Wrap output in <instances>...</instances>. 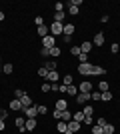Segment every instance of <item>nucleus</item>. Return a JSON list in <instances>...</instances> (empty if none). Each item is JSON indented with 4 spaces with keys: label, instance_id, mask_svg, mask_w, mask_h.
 <instances>
[{
    "label": "nucleus",
    "instance_id": "1",
    "mask_svg": "<svg viewBox=\"0 0 120 134\" xmlns=\"http://www.w3.org/2000/svg\"><path fill=\"white\" fill-rule=\"evenodd\" d=\"M54 46H56V40H54V36H52V34H48V36H44V38H42V48L52 50Z\"/></svg>",
    "mask_w": 120,
    "mask_h": 134
},
{
    "label": "nucleus",
    "instance_id": "2",
    "mask_svg": "<svg viewBox=\"0 0 120 134\" xmlns=\"http://www.w3.org/2000/svg\"><path fill=\"white\" fill-rule=\"evenodd\" d=\"M62 32H64V24H60V22H52L50 24V34L54 38H56L58 34H62Z\"/></svg>",
    "mask_w": 120,
    "mask_h": 134
},
{
    "label": "nucleus",
    "instance_id": "3",
    "mask_svg": "<svg viewBox=\"0 0 120 134\" xmlns=\"http://www.w3.org/2000/svg\"><path fill=\"white\" fill-rule=\"evenodd\" d=\"M78 72L82 74V76H88V74H92V64H90V62L80 64V66H78Z\"/></svg>",
    "mask_w": 120,
    "mask_h": 134
},
{
    "label": "nucleus",
    "instance_id": "4",
    "mask_svg": "<svg viewBox=\"0 0 120 134\" xmlns=\"http://www.w3.org/2000/svg\"><path fill=\"white\" fill-rule=\"evenodd\" d=\"M24 114H26V118H36V116H38V108H36V104H32L30 108H24Z\"/></svg>",
    "mask_w": 120,
    "mask_h": 134
},
{
    "label": "nucleus",
    "instance_id": "5",
    "mask_svg": "<svg viewBox=\"0 0 120 134\" xmlns=\"http://www.w3.org/2000/svg\"><path fill=\"white\" fill-rule=\"evenodd\" d=\"M88 100H90V94H88V92H78V94H76V102H78V104H86Z\"/></svg>",
    "mask_w": 120,
    "mask_h": 134
},
{
    "label": "nucleus",
    "instance_id": "6",
    "mask_svg": "<svg viewBox=\"0 0 120 134\" xmlns=\"http://www.w3.org/2000/svg\"><path fill=\"white\" fill-rule=\"evenodd\" d=\"M38 126V122H36V118H26V124H24V128L28 130V132H32V130Z\"/></svg>",
    "mask_w": 120,
    "mask_h": 134
},
{
    "label": "nucleus",
    "instance_id": "7",
    "mask_svg": "<svg viewBox=\"0 0 120 134\" xmlns=\"http://www.w3.org/2000/svg\"><path fill=\"white\" fill-rule=\"evenodd\" d=\"M20 104H22V110H24V108H30L32 104H34V102H32V98H30L28 94H24L22 98H20Z\"/></svg>",
    "mask_w": 120,
    "mask_h": 134
},
{
    "label": "nucleus",
    "instance_id": "8",
    "mask_svg": "<svg viewBox=\"0 0 120 134\" xmlns=\"http://www.w3.org/2000/svg\"><path fill=\"white\" fill-rule=\"evenodd\" d=\"M78 92H88L90 94L92 92V82H88V80H84V82L78 86Z\"/></svg>",
    "mask_w": 120,
    "mask_h": 134
},
{
    "label": "nucleus",
    "instance_id": "9",
    "mask_svg": "<svg viewBox=\"0 0 120 134\" xmlns=\"http://www.w3.org/2000/svg\"><path fill=\"white\" fill-rule=\"evenodd\" d=\"M64 36H66V38H70V36H72V34H74V24H64Z\"/></svg>",
    "mask_w": 120,
    "mask_h": 134
},
{
    "label": "nucleus",
    "instance_id": "10",
    "mask_svg": "<svg viewBox=\"0 0 120 134\" xmlns=\"http://www.w3.org/2000/svg\"><path fill=\"white\" fill-rule=\"evenodd\" d=\"M106 72L102 66H98V64H92V76H102V74Z\"/></svg>",
    "mask_w": 120,
    "mask_h": 134
},
{
    "label": "nucleus",
    "instance_id": "11",
    "mask_svg": "<svg viewBox=\"0 0 120 134\" xmlns=\"http://www.w3.org/2000/svg\"><path fill=\"white\" fill-rule=\"evenodd\" d=\"M60 120H62V122H70V120H72V112L70 110H62L60 112Z\"/></svg>",
    "mask_w": 120,
    "mask_h": 134
},
{
    "label": "nucleus",
    "instance_id": "12",
    "mask_svg": "<svg viewBox=\"0 0 120 134\" xmlns=\"http://www.w3.org/2000/svg\"><path fill=\"white\" fill-rule=\"evenodd\" d=\"M56 110H68V102L64 100V98H60V100H56Z\"/></svg>",
    "mask_w": 120,
    "mask_h": 134
},
{
    "label": "nucleus",
    "instance_id": "13",
    "mask_svg": "<svg viewBox=\"0 0 120 134\" xmlns=\"http://www.w3.org/2000/svg\"><path fill=\"white\" fill-rule=\"evenodd\" d=\"M46 78H48V82H50V84H56V80L60 78V76H58V72H56V70H50Z\"/></svg>",
    "mask_w": 120,
    "mask_h": 134
},
{
    "label": "nucleus",
    "instance_id": "14",
    "mask_svg": "<svg viewBox=\"0 0 120 134\" xmlns=\"http://www.w3.org/2000/svg\"><path fill=\"white\" fill-rule=\"evenodd\" d=\"M66 124H68L70 132H78V130H80V122H76V120H70V122H66Z\"/></svg>",
    "mask_w": 120,
    "mask_h": 134
},
{
    "label": "nucleus",
    "instance_id": "15",
    "mask_svg": "<svg viewBox=\"0 0 120 134\" xmlns=\"http://www.w3.org/2000/svg\"><path fill=\"white\" fill-rule=\"evenodd\" d=\"M14 124H16V128L20 130V132H24V124H26V118H16V120H14Z\"/></svg>",
    "mask_w": 120,
    "mask_h": 134
},
{
    "label": "nucleus",
    "instance_id": "16",
    "mask_svg": "<svg viewBox=\"0 0 120 134\" xmlns=\"http://www.w3.org/2000/svg\"><path fill=\"white\" fill-rule=\"evenodd\" d=\"M80 50H82V54H88V52L92 50V42H82V44H80Z\"/></svg>",
    "mask_w": 120,
    "mask_h": 134
},
{
    "label": "nucleus",
    "instance_id": "17",
    "mask_svg": "<svg viewBox=\"0 0 120 134\" xmlns=\"http://www.w3.org/2000/svg\"><path fill=\"white\" fill-rule=\"evenodd\" d=\"M102 44H104V34L98 32L96 36H94V46H102Z\"/></svg>",
    "mask_w": 120,
    "mask_h": 134
},
{
    "label": "nucleus",
    "instance_id": "18",
    "mask_svg": "<svg viewBox=\"0 0 120 134\" xmlns=\"http://www.w3.org/2000/svg\"><path fill=\"white\" fill-rule=\"evenodd\" d=\"M64 16H66V12H64V10H60V12H54V22H60V24H62Z\"/></svg>",
    "mask_w": 120,
    "mask_h": 134
},
{
    "label": "nucleus",
    "instance_id": "19",
    "mask_svg": "<svg viewBox=\"0 0 120 134\" xmlns=\"http://www.w3.org/2000/svg\"><path fill=\"white\" fill-rule=\"evenodd\" d=\"M44 68L50 72V70H56V60H46L44 62Z\"/></svg>",
    "mask_w": 120,
    "mask_h": 134
},
{
    "label": "nucleus",
    "instance_id": "20",
    "mask_svg": "<svg viewBox=\"0 0 120 134\" xmlns=\"http://www.w3.org/2000/svg\"><path fill=\"white\" fill-rule=\"evenodd\" d=\"M56 128H58V132H60V134H64L66 130H68V124H66V122H62V120H58Z\"/></svg>",
    "mask_w": 120,
    "mask_h": 134
},
{
    "label": "nucleus",
    "instance_id": "21",
    "mask_svg": "<svg viewBox=\"0 0 120 134\" xmlns=\"http://www.w3.org/2000/svg\"><path fill=\"white\" fill-rule=\"evenodd\" d=\"M10 110H22V104H20L18 98H14V100L10 102Z\"/></svg>",
    "mask_w": 120,
    "mask_h": 134
},
{
    "label": "nucleus",
    "instance_id": "22",
    "mask_svg": "<svg viewBox=\"0 0 120 134\" xmlns=\"http://www.w3.org/2000/svg\"><path fill=\"white\" fill-rule=\"evenodd\" d=\"M84 112H74V114H72V120H76V122H84Z\"/></svg>",
    "mask_w": 120,
    "mask_h": 134
},
{
    "label": "nucleus",
    "instance_id": "23",
    "mask_svg": "<svg viewBox=\"0 0 120 134\" xmlns=\"http://www.w3.org/2000/svg\"><path fill=\"white\" fill-rule=\"evenodd\" d=\"M66 94H70V96H76V94H78V88H76L74 84H70V86H66Z\"/></svg>",
    "mask_w": 120,
    "mask_h": 134
},
{
    "label": "nucleus",
    "instance_id": "24",
    "mask_svg": "<svg viewBox=\"0 0 120 134\" xmlns=\"http://www.w3.org/2000/svg\"><path fill=\"white\" fill-rule=\"evenodd\" d=\"M102 130H104V134H114V124H104L102 126Z\"/></svg>",
    "mask_w": 120,
    "mask_h": 134
},
{
    "label": "nucleus",
    "instance_id": "25",
    "mask_svg": "<svg viewBox=\"0 0 120 134\" xmlns=\"http://www.w3.org/2000/svg\"><path fill=\"white\" fill-rule=\"evenodd\" d=\"M48 32H50V28H46V26H38V34L44 38V36H48Z\"/></svg>",
    "mask_w": 120,
    "mask_h": 134
},
{
    "label": "nucleus",
    "instance_id": "26",
    "mask_svg": "<svg viewBox=\"0 0 120 134\" xmlns=\"http://www.w3.org/2000/svg\"><path fill=\"white\" fill-rule=\"evenodd\" d=\"M102 98V92L100 90H96V92H90V100H100Z\"/></svg>",
    "mask_w": 120,
    "mask_h": 134
},
{
    "label": "nucleus",
    "instance_id": "27",
    "mask_svg": "<svg viewBox=\"0 0 120 134\" xmlns=\"http://www.w3.org/2000/svg\"><path fill=\"white\" fill-rule=\"evenodd\" d=\"M100 100H104V102H110V100H112V94H110V90L102 92V98H100Z\"/></svg>",
    "mask_w": 120,
    "mask_h": 134
},
{
    "label": "nucleus",
    "instance_id": "28",
    "mask_svg": "<svg viewBox=\"0 0 120 134\" xmlns=\"http://www.w3.org/2000/svg\"><path fill=\"white\" fill-rule=\"evenodd\" d=\"M12 70H14V68H12V64H10V62L2 66V72H4V74H12Z\"/></svg>",
    "mask_w": 120,
    "mask_h": 134
},
{
    "label": "nucleus",
    "instance_id": "29",
    "mask_svg": "<svg viewBox=\"0 0 120 134\" xmlns=\"http://www.w3.org/2000/svg\"><path fill=\"white\" fill-rule=\"evenodd\" d=\"M92 134H104L102 126H98V124H94V126H92Z\"/></svg>",
    "mask_w": 120,
    "mask_h": 134
},
{
    "label": "nucleus",
    "instance_id": "30",
    "mask_svg": "<svg viewBox=\"0 0 120 134\" xmlns=\"http://www.w3.org/2000/svg\"><path fill=\"white\" fill-rule=\"evenodd\" d=\"M70 54H74V56H80V54H82V50H80V46H72V48H70Z\"/></svg>",
    "mask_w": 120,
    "mask_h": 134
},
{
    "label": "nucleus",
    "instance_id": "31",
    "mask_svg": "<svg viewBox=\"0 0 120 134\" xmlns=\"http://www.w3.org/2000/svg\"><path fill=\"white\" fill-rule=\"evenodd\" d=\"M50 56H54V58H58V56H60V48H58V46H54V48H52V50H50Z\"/></svg>",
    "mask_w": 120,
    "mask_h": 134
},
{
    "label": "nucleus",
    "instance_id": "32",
    "mask_svg": "<svg viewBox=\"0 0 120 134\" xmlns=\"http://www.w3.org/2000/svg\"><path fill=\"white\" fill-rule=\"evenodd\" d=\"M98 90H100V92H106V90H108V82H100L98 84Z\"/></svg>",
    "mask_w": 120,
    "mask_h": 134
},
{
    "label": "nucleus",
    "instance_id": "33",
    "mask_svg": "<svg viewBox=\"0 0 120 134\" xmlns=\"http://www.w3.org/2000/svg\"><path fill=\"white\" fill-rule=\"evenodd\" d=\"M38 114H46V110H48V108H46V104H38Z\"/></svg>",
    "mask_w": 120,
    "mask_h": 134
},
{
    "label": "nucleus",
    "instance_id": "34",
    "mask_svg": "<svg viewBox=\"0 0 120 134\" xmlns=\"http://www.w3.org/2000/svg\"><path fill=\"white\" fill-rule=\"evenodd\" d=\"M82 112H84V116H92V112H94V110H92V106H84Z\"/></svg>",
    "mask_w": 120,
    "mask_h": 134
},
{
    "label": "nucleus",
    "instance_id": "35",
    "mask_svg": "<svg viewBox=\"0 0 120 134\" xmlns=\"http://www.w3.org/2000/svg\"><path fill=\"white\" fill-rule=\"evenodd\" d=\"M24 94H26V92H24V90H20V88H18L16 92H14V98H18V100H20V98H22Z\"/></svg>",
    "mask_w": 120,
    "mask_h": 134
},
{
    "label": "nucleus",
    "instance_id": "36",
    "mask_svg": "<svg viewBox=\"0 0 120 134\" xmlns=\"http://www.w3.org/2000/svg\"><path fill=\"white\" fill-rule=\"evenodd\" d=\"M34 24H36V26H44V20H42V16H36V18H34Z\"/></svg>",
    "mask_w": 120,
    "mask_h": 134
},
{
    "label": "nucleus",
    "instance_id": "37",
    "mask_svg": "<svg viewBox=\"0 0 120 134\" xmlns=\"http://www.w3.org/2000/svg\"><path fill=\"white\" fill-rule=\"evenodd\" d=\"M38 74H40V76H42V78H46V76H48V70H46V68L42 66V68H40V70H38Z\"/></svg>",
    "mask_w": 120,
    "mask_h": 134
},
{
    "label": "nucleus",
    "instance_id": "38",
    "mask_svg": "<svg viewBox=\"0 0 120 134\" xmlns=\"http://www.w3.org/2000/svg\"><path fill=\"white\" fill-rule=\"evenodd\" d=\"M40 54H42V58H48V56H50V50H48V48H42Z\"/></svg>",
    "mask_w": 120,
    "mask_h": 134
},
{
    "label": "nucleus",
    "instance_id": "39",
    "mask_svg": "<svg viewBox=\"0 0 120 134\" xmlns=\"http://www.w3.org/2000/svg\"><path fill=\"white\" fill-rule=\"evenodd\" d=\"M78 60H80V64H84V62H88V54H80V56H78Z\"/></svg>",
    "mask_w": 120,
    "mask_h": 134
},
{
    "label": "nucleus",
    "instance_id": "40",
    "mask_svg": "<svg viewBox=\"0 0 120 134\" xmlns=\"http://www.w3.org/2000/svg\"><path fill=\"white\" fill-rule=\"evenodd\" d=\"M64 84H66V86H70V84H72V76H70V74H66V76H64Z\"/></svg>",
    "mask_w": 120,
    "mask_h": 134
},
{
    "label": "nucleus",
    "instance_id": "41",
    "mask_svg": "<svg viewBox=\"0 0 120 134\" xmlns=\"http://www.w3.org/2000/svg\"><path fill=\"white\" fill-rule=\"evenodd\" d=\"M50 86H52L50 82H44V84H42V92H48V90H50Z\"/></svg>",
    "mask_w": 120,
    "mask_h": 134
},
{
    "label": "nucleus",
    "instance_id": "42",
    "mask_svg": "<svg viewBox=\"0 0 120 134\" xmlns=\"http://www.w3.org/2000/svg\"><path fill=\"white\" fill-rule=\"evenodd\" d=\"M96 124L98 126H104V124H108V122H106V118H96Z\"/></svg>",
    "mask_w": 120,
    "mask_h": 134
},
{
    "label": "nucleus",
    "instance_id": "43",
    "mask_svg": "<svg viewBox=\"0 0 120 134\" xmlns=\"http://www.w3.org/2000/svg\"><path fill=\"white\" fill-rule=\"evenodd\" d=\"M54 8H56V12H60V10H64V4H62V2H56Z\"/></svg>",
    "mask_w": 120,
    "mask_h": 134
},
{
    "label": "nucleus",
    "instance_id": "44",
    "mask_svg": "<svg viewBox=\"0 0 120 134\" xmlns=\"http://www.w3.org/2000/svg\"><path fill=\"white\" fill-rule=\"evenodd\" d=\"M50 90H52V92H60V84H52Z\"/></svg>",
    "mask_w": 120,
    "mask_h": 134
},
{
    "label": "nucleus",
    "instance_id": "45",
    "mask_svg": "<svg viewBox=\"0 0 120 134\" xmlns=\"http://www.w3.org/2000/svg\"><path fill=\"white\" fill-rule=\"evenodd\" d=\"M84 124H86V126H92V116H86L84 118Z\"/></svg>",
    "mask_w": 120,
    "mask_h": 134
},
{
    "label": "nucleus",
    "instance_id": "46",
    "mask_svg": "<svg viewBox=\"0 0 120 134\" xmlns=\"http://www.w3.org/2000/svg\"><path fill=\"white\" fill-rule=\"evenodd\" d=\"M110 50H112V52H120V44H112V46H110Z\"/></svg>",
    "mask_w": 120,
    "mask_h": 134
},
{
    "label": "nucleus",
    "instance_id": "47",
    "mask_svg": "<svg viewBox=\"0 0 120 134\" xmlns=\"http://www.w3.org/2000/svg\"><path fill=\"white\" fill-rule=\"evenodd\" d=\"M6 116H8V110H0V120H4Z\"/></svg>",
    "mask_w": 120,
    "mask_h": 134
},
{
    "label": "nucleus",
    "instance_id": "48",
    "mask_svg": "<svg viewBox=\"0 0 120 134\" xmlns=\"http://www.w3.org/2000/svg\"><path fill=\"white\" fill-rule=\"evenodd\" d=\"M4 126H6V124H4V120H0V132L4 130Z\"/></svg>",
    "mask_w": 120,
    "mask_h": 134
},
{
    "label": "nucleus",
    "instance_id": "49",
    "mask_svg": "<svg viewBox=\"0 0 120 134\" xmlns=\"http://www.w3.org/2000/svg\"><path fill=\"white\" fill-rule=\"evenodd\" d=\"M0 20H4V12H0Z\"/></svg>",
    "mask_w": 120,
    "mask_h": 134
},
{
    "label": "nucleus",
    "instance_id": "50",
    "mask_svg": "<svg viewBox=\"0 0 120 134\" xmlns=\"http://www.w3.org/2000/svg\"><path fill=\"white\" fill-rule=\"evenodd\" d=\"M64 134H74V132H70V130H66V132H64Z\"/></svg>",
    "mask_w": 120,
    "mask_h": 134
},
{
    "label": "nucleus",
    "instance_id": "51",
    "mask_svg": "<svg viewBox=\"0 0 120 134\" xmlns=\"http://www.w3.org/2000/svg\"><path fill=\"white\" fill-rule=\"evenodd\" d=\"M0 74H2V66H0Z\"/></svg>",
    "mask_w": 120,
    "mask_h": 134
},
{
    "label": "nucleus",
    "instance_id": "52",
    "mask_svg": "<svg viewBox=\"0 0 120 134\" xmlns=\"http://www.w3.org/2000/svg\"><path fill=\"white\" fill-rule=\"evenodd\" d=\"M0 62H2V56H0Z\"/></svg>",
    "mask_w": 120,
    "mask_h": 134
}]
</instances>
